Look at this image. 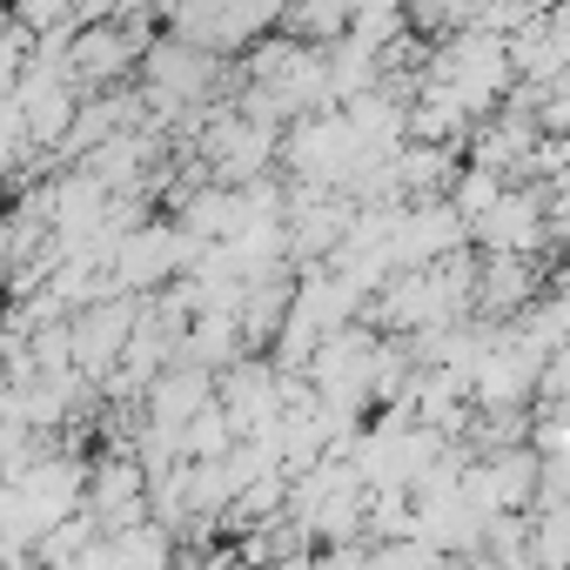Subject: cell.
<instances>
[{"instance_id": "obj_1", "label": "cell", "mask_w": 570, "mask_h": 570, "mask_svg": "<svg viewBox=\"0 0 570 570\" xmlns=\"http://www.w3.org/2000/svg\"><path fill=\"white\" fill-rule=\"evenodd\" d=\"M215 403V376L208 370H188V363H168L148 390H141V423H155V430H181L188 416H202Z\"/></svg>"}]
</instances>
